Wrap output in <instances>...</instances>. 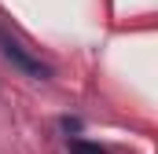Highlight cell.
<instances>
[{
    "label": "cell",
    "mask_w": 158,
    "mask_h": 154,
    "mask_svg": "<svg viewBox=\"0 0 158 154\" xmlns=\"http://www.w3.org/2000/svg\"><path fill=\"white\" fill-rule=\"evenodd\" d=\"M0 51L7 55V63H15V66H19V70H22L26 77H37V81H44V77L52 74V70L40 63L37 55H33V51H30L22 40H15L11 33H7V30H0Z\"/></svg>",
    "instance_id": "1"
},
{
    "label": "cell",
    "mask_w": 158,
    "mask_h": 154,
    "mask_svg": "<svg viewBox=\"0 0 158 154\" xmlns=\"http://www.w3.org/2000/svg\"><path fill=\"white\" fill-rule=\"evenodd\" d=\"M70 154H107L99 143H88V140H70Z\"/></svg>",
    "instance_id": "2"
}]
</instances>
